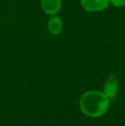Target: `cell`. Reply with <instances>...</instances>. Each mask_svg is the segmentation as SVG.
I'll return each instance as SVG.
<instances>
[{"label":"cell","instance_id":"cell-1","mask_svg":"<svg viewBox=\"0 0 125 126\" xmlns=\"http://www.w3.org/2000/svg\"><path fill=\"white\" fill-rule=\"evenodd\" d=\"M80 106L84 114L91 118H98L106 112L109 106V99L103 93L90 91L82 95Z\"/></svg>","mask_w":125,"mask_h":126},{"label":"cell","instance_id":"cell-2","mask_svg":"<svg viewBox=\"0 0 125 126\" xmlns=\"http://www.w3.org/2000/svg\"><path fill=\"white\" fill-rule=\"evenodd\" d=\"M82 5L86 10L98 12L104 10L109 4V0H82Z\"/></svg>","mask_w":125,"mask_h":126},{"label":"cell","instance_id":"cell-3","mask_svg":"<svg viewBox=\"0 0 125 126\" xmlns=\"http://www.w3.org/2000/svg\"><path fill=\"white\" fill-rule=\"evenodd\" d=\"M117 87H118V81L114 74H111L108 76L104 87V94L108 97L109 100L114 99L117 94Z\"/></svg>","mask_w":125,"mask_h":126},{"label":"cell","instance_id":"cell-4","mask_svg":"<svg viewBox=\"0 0 125 126\" xmlns=\"http://www.w3.org/2000/svg\"><path fill=\"white\" fill-rule=\"evenodd\" d=\"M43 10L48 15H56L60 10L62 0H40Z\"/></svg>","mask_w":125,"mask_h":126},{"label":"cell","instance_id":"cell-5","mask_svg":"<svg viewBox=\"0 0 125 126\" xmlns=\"http://www.w3.org/2000/svg\"><path fill=\"white\" fill-rule=\"evenodd\" d=\"M47 28L52 34H59L63 29L62 19L57 15H52L47 22Z\"/></svg>","mask_w":125,"mask_h":126},{"label":"cell","instance_id":"cell-6","mask_svg":"<svg viewBox=\"0 0 125 126\" xmlns=\"http://www.w3.org/2000/svg\"><path fill=\"white\" fill-rule=\"evenodd\" d=\"M109 1L116 7H122L125 5V0H109Z\"/></svg>","mask_w":125,"mask_h":126}]
</instances>
